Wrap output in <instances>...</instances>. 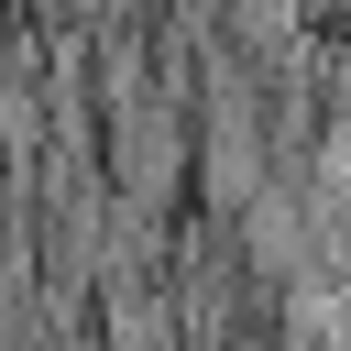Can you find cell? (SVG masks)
Listing matches in <instances>:
<instances>
[{
    "instance_id": "1",
    "label": "cell",
    "mask_w": 351,
    "mask_h": 351,
    "mask_svg": "<svg viewBox=\"0 0 351 351\" xmlns=\"http://www.w3.org/2000/svg\"><path fill=\"white\" fill-rule=\"evenodd\" d=\"M110 165L132 176L143 208H165V197L186 186V121H176V99H132L121 132H110Z\"/></svg>"
}]
</instances>
